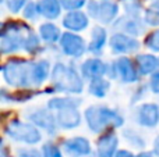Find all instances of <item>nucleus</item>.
Wrapping results in <instances>:
<instances>
[{"instance_id":"f257e3e1","label":"nucleus","mask_w":159,"mask_h":157,"mask_svg":"<svg viewBox=\"0 0 159 157\" xmlns=\"http://www.w3.org/2000/svg\"><path fill=\"white\" fill-rule=\"evenodd\" d=\"M84 118L88 128L93 134H99V135L106 131L120 128L124 124V117L117 110L99 104H92L85 108Z\"/></svg>"},{"instance_id":"f03ea898","label":"nucleus","mask_w":159,"mask_h":157,"mask_svg":"<svg viewBox=\"0 0 159 157\" xmlns=\"http://www.w3.org/2000/svg\"><path fill=\"white\" fill-rule=\"evenodd\" d=\"M32 66L34 61L11 57L2 68L3 78L8 85L18 91L31 89L32 88Z\"/></svg>"},{"instance_id":"7ed1b4c3","label":"nucleus","mask_w":159,"mask_h":157,"mask_svg":"<svg viewBox=\"0 0 159 157\" xmlns=\"http://www.w3.org/2000/svg\"><path fill=\"white\" fill-rule=\"evenodd\" d=\"M50 81L55 92L63 93H81L84 91V79L74 67L63 63H56L52 68Z\"/></svg>"},{"instance_id":"20e7f679","label":"nucleus","mask_w":159,"mask_h":157,"mask_svg":"<svg viewBox=\"0 0 159 157\" xmlns=\"http://www.w3.org/2000/svg\"><path fill=\"white\" fill-rule=\"evenodd\" d=\"M3 132L10 139L25 145H36L42 141V134L38 127L32 122H24L18 118H11L6 122Z\"/></svg>"},{"instance_id":"39448f33","label":"nucleus","mask_w":159,"mask_h":157,"mask_svg":"<svg viewBox=\"0 0 159 157\" xmlns=\"http://www.w3.org/2000/svg\"><path fill=\"white\" fill-rule=\"evenodd\" d=\"M107 75L110 79H120L123 83H134L141 77L134 60H131L129 56H120L113 60L109 66Z\"/></svg>"},{"instance_id":"423d86ee","label":"nucleus","mask_w":159,"mask_h":157,"mask_svg":"<svg viewBox=\"0 0 159 157\" xmlns=\"http://www.w3.org/2000/svg\"><path fill=\"white\" fill-rule=\"evenodd\" d=\"M88 15L91 18L96 19L98 22L103 25H109L115 22V18L117 17L119 6L112 2H96V0H89L87 3Z\"/></svg>"},{"instance_id":"0eeeda50","label":"nucleus","mask_w":159,"mask_h":157,"mask_svg":"<svg viewBox=\"0 0 159 157\" xmlns=\"http://www.w3.org/2000/svg\"><path fill=\"white\" fill-rule=\"evenodd\" d=\"M59 46H60L64 56L73 58L82 57L84 53L88 52V45L84 40V38L78 33L69 32V31L61 35L60 40H59Z\"/></svg>"},{"instance_id":"6e6552de","label":"nucleus","mask_w":159,"mask_h":157,"mask_svg":"<svg viewBox=\"0 0 159 157\" xmlns=\"http://www.w3.org/2000/svg\"><path fill=\"white\" fill-rule=\"evenodd\" d=\"M109 47L115 54H131V53L138 52L141 47L140 42L135 38L121 32H115L109 39Z\"/></svg>"},{"instance_id":"1a4fd4ad","label":"nucleus","mask_w":159,"mask_h":157,"mask_svg":"<svg viewBox=\"0 0 159 157\" xmlns=\"http://www.w3.org/2000/svg\"><path fill=\"white\" fill-rule=\"evenodd\" d=\"M27 118L30 122H32L35 127L39 129H43L48 135L53 136L57 134V122H56V116L50 113V110H45V108H38L34 110L32 113L27 114Z\"/></svg>"},{"instance_id":"9d476101","label":"nucleus","mask_w":159,"mask_h":157,"mask_svg":"<svg viewBox=\"0 0 159 157\" xmlns=\"http://www.w3.org/2000/svg\"><path fill=\"white\" fill-rule=\"evenodd\" d=\"M135 121L145 128H154L159 124V106L155 103H143L135 110Z\"/></svg>"},{"instance_id":"9b49d317","label":"nucleus","mask_w":159,"mask_h":157,"mask_svg":"<svg viewBox=\"0 0 159 157\" xmlns=\"http://www.w3.org/2000/svg\"><path fill=\"white\" fill-rule=\"evenodd\" d=\"M113 29H116V32H121L130 35L133 38L140 36L145 31V22L141 21V18H135V17H129L124 15L117 18L113 22Z\"/></svg>"},{"instance_id":"f8f14e48","label":"nucleus","mask_w":159,"mask_h":157,"mask_svg":"<svg viewBox=\"0 0 159 157\" xmlns=\"http://www.w3.org/2000/svg\"><path fill=\"white\" fill-rule=\"evenodd\" d=\"M61 147L64 153L70 157H85L89 156L92 152L89 141L84 136H73V138L66 139L61 143Z\"/></svg>"},{"instance_id":"ddd939ff","label":"nucleus","mask_w":159,"mask_h":157,"mask_svg":"<svg viewBox=\"0 0 159 157\" xmlns=\"http://www.w3.org/2000/svg\"><path fill=\"white\" fill-rule=\"evenodd\" d=\"M119 138L115 132L106 131L101 134L96 141V156L98 157H115L117 153Z\"/></svg>"},{"instance_id":"4468645a","label":"nucleus","mask_w":159,"mask_h":157,"mask_svg":"<svg viewBox=\"0 0 159 157\" xmlns=\"http://www.w3.org/2000/svg\"><path fill=\"white\" fill-rule=\"evenodd\" d=\"M81 77L88 81L96 79V78H102L107 75L109 71V64L102 61L98 57H91L87 58L84 63L81 64Z\"/></svg>"},{"instance_id":"2eb2a0df","label":"nucleus","mask_w":159,"mask_h":157,"mask_svg":"<svg viewBox=\"0 0 159 157\" xmlns=\"http://www.w3.org/2000/svg\"><path fill=\"white\" fill-rule=\"evenodd\" d=\"M56 122L61 129H74L81 124V114L78 107H67L56 111Z\"/></svg>"},{"instance_id":"dca6fc26","label":"nucleus","mask_w":159,"mask_h":157,"mask_svg":"<svg viewBox=\"0 0 159 157\" xmlns=\"http://www.w3.org/2000/svg\"><path fill=\"white\" fill-rule=\"evenodd\" d=\"M89 25V18L84 11H69L63 17V27L69 32H81Z\"/></svg>"},{"instance_id":"f3484780","label":"nucleus","mask_w":159,"mask_h":157,"mask_svg":"<svg viewBox=\"0 0 159 157\" xmlns=\"http://www.w3.org/2000/svg\"><path fill=\"white\" fill-rule=\"evenodd\" d=\"M107 42V32L103 27L95 25L91 29V39L88 43V52L93 56H99L103 52V47Z\"/></svg>"},{"instance_id":"a211bd4d","label":"nucleus","mask_w":159,"mask_h":157,"mask_svg":"<svg viewBox=\"0 0 159 157\" xmlns=\"http://www.w3.org/2000/svg\"><path fill=\"white\" fill-rule=\"evenodd\" d=\"M134 63L140 75H152L159 70V58L151 53H143L137 54Z\"/></svg>"},{"instance_id":"6ab92c4d","label":"nucleus","mask_w":159,"mask_h":157,"mask_svg":"<svg viewBox=\"0 0 159 157\" xmlns=\"http://www.w3.org/2000/svg\"><path fill=\"white\" fill-rule=\"evenodd\" d=\"M24 36L21 33H13V35L2 36V39H0V52H2V54L3 56L14 54L18 50H21L22 43H24Z\"/></svg>"},{"instance_id":"aec40b11","label":"nucleus","mask_w":159,"mask_h":157,"mask_svg":"<svg viewBox=\"0 0 159 157\" xmlns=\"http://www.w3.org/2000/svg\"><path fill=\"white\" fill-rule=\"evenodd\" d=\"M52 74L50 63L45 58L34 61L32 66V86H41Z\"/></svg>"},{"instance_id":"412c9836","label":"nucleus","mask_w":159,"mask_h":157,"mask_svg":"<svg viewBox=\"0 0 159 157\" xmlns=\"http://www.w3.org/2000/svg\"><path fill=\"white\" fill-rule=\"evenodd\" d=\"M41 15L48 19H56L61 14L60 0H39L38 2Z\"/></svg>"},{"instance_id":"4be33fe9","label":"nucleus","mask_w":159,"mask_h":157,"mask_svg":"<svg viewBox=\"0 0 159 157\" xmlns=\"http://www.w3.org/2000/svg\"><path fill=\"white\" fill-rule=\"evenodd\" d=\"M61 35L63 33L60 32V28L52 22H45L39 27V36L46 43H56L60 40Z\"/></svg>"},{"instance_id":"5701e85b","label":"nucleus","mask_w":159,"mask_h":157,"mask_svg":"<svg viewBox=\"0 0 159 157\" xmlns=\"http://www.w3.org/2000/svg\"><path fill=\"white\" fill-rule=\"evenodd\" d=\"M109 89H110V81L106 79L105 77L92 79L88 83V92L93 97H98V99H102V97L106 96Z\"/></svg>"},{"instance_id":"b1692460","label":"nucleus","mask_w":159,"mask_h":157,"mask_svg":"<svg viewBox=\"0 0 159 157\" xmlns=\"http://www.w3.org/2000/svg\"><path fill=\"white\" fill-rule=\"evenodd\" d=\"M41 36L38 33H35L34 31H30V32L25 33L24 36V43H22V50L27 52L28 54H38L39 52H42V45H41Z\"/></svg>"},{"instance_id":"393cba45","label":"nucleus","mask_w":159,"mask_h":157,"mask_svg":"<svg viewBox=\"0 0 159 157\" xmlns=\"http://www.w3.org/2000/svg\"><path fill=\"white\" fill-rule=\"evenodd\" d=\"M80 104L81 100L74 97H52L50 100H48V108L50 111H59L67 107H78Z\"/></svg>"},{"instance_id":"a878e982","label":"nucleus","mask_w":159,"mask_h":157,"mask_svg":"<svg viewBox=\"0 0 159 157\" xmlns=\"http://www.w3.org/2000/svg\"><path fill=\"white\" fill-rule=\"evenodd\" d=\"M31 27L25 22L21 21H6L3 22L2 25V29H0V36H6V35H13V33H27L30 32Z\"/></svg>"},{"instance_id":"bb28decb","label":"nucleus","mask_w":159,"mask_h":157,"mask_svg":"<svg viewBox=\"0 0 159 157\" xmlns=\"http://www.w3.org/2000/svg\"><path fill=\"white\" fill-rule=\"evenodd\" d=\"M123 138L126 139L127 143H130L133 147H135V149H144V147H145V139L138 132L130 129V128L123 129Z\"/></svg>"},{"instance_id":"cd10ccee","label":"nucleus","mask_w":159,"mask_h":157,"mask_svg":"<svg viewBox=\"0 0 159 157\" xmlns=\"http://www.w3.org/2000/svg\"><path fill=\"white\" fill-rule=\"evenodd\" d=\"M123 8L126 11V15L140 18L141 11H143V4L140 0H121Z\"/></svg>"},{"instance_id":"c85d7f7f","label":"nucleus","mask_w":159,"mask_h":157,"mask_svg":"<svg viewBox=\"0 0 159 157\" xmlns=\"http://www.w3.org/2000/svg\"><path fill=\"white\" fill-rule=\"evenodd\" d=\"M144 22L151 27H159V6H149L144 13Z\"/></svg>"},{"instance_id":"c756f323","label":"nucleus","mask_w":159,"mask_h":157,"mask_svg":"<svg viewBox=\"0 0 159 157\" xmlns=\"http://www.w3.org/2000/svg\"><path fill=\"white\" fill-rule=\"evenodd\" d=\"M41 152H42V157H64L60 146L57 143H53V142L43 143L41 147Z\"/></svg>"},{"instance_id":"7c9ffc66","label":"nucleus","mask_w":159,"mask_h":157,"mask_svg":"<svg viewBox=\"0 0 159 157\" xmlns=\"http://www.w3.org/2000/svg\"><path fill=\"white\" fill-rule=\"evenodd\" d=\"M144 45H145V47H148L151 52L159 53V28L151 31V32L145 36Z\"/></svg>"},{"instance_id":"2f4dec72","label":"nucleus","mask_w":159,"mask_h":157,"mask_svg":"<svg viewBox=\"0 0 159 157\" xmlns=\"http://www.w3.org/2000/svg\"><path fill=\"white\" fill-rule=\"evenodd\" d=\"M22 15L25 19H30V21H35L39 15H41V11H39V6L38 3L30 2L22 10Z\"/></svg>"},{"instance_id":"473e14b6","label":"nucleus","mask_w":159,"mask_h":157,"mask_svg":"<svg viewBox=\"0 0 159 157\" xmlns=\"http://www.w3.org/2000/svg\"><path fill=\"white\" fill-rule=\"evenodd\" d=\"M60 4L67 11H78L87 4V0H60Z\"/></svg>"},{"instance_id":"72a5a7b5","label":"nucleus","mask_w":159,"mask_h":157,"mask_svg":"<svg viewBox=\"0 0 159 157\" xmlns=\"http://www.w3.org/2000/svg\"><path fill=\"white\" fill-rule=\"evenodd\" d=\"M36 93H38L36 91H31V89H20L16 93H13V102H27Z\"/></svg>"},{"instance_id":"f704fd0d","label":"nucleus","mask_w":159,"mask_h":157,"mask_svg":"<svg viewBox=\"0 0 159 157\" xmlns=\"http://www.w3.org/2000/svg\"><path fill=\"white\" fill-rule=\"evenodd\" d=\"M6 6H7L8 11L11 13H18V11L24 10V7L28 4V0H4Z\"/></svg>"},{"instance_id":"c9c22d12","label":"nucleus","mask_w":159,"mask_h":157,"mask_svg":"<svg viewBox=\"0 0 159 157\" xmlns=\"http://www.w3.org/2000/svg\"><path fill=\"white\" fill-rule=\"evenodd\" d=\"M17 157H42V152L35 147H20L17 150Z\"/></svg>"},{"instance_id":"e433bc0d","label":"nucleus","mask_w":159,"mask_h":157,"mask_svg":"<svg viewBox=\"0 0 159 157\" xmlns=\"http://www.w3.org/2000/svg\"><path fill=\"white\" fill-rule=\"evenodd\" d=\"M148 88L151 89V92L159 95V70L155 74L151 75V79H149V83H148Z\"/></svg>"},{"instance_id":"4c0bfd02","label":"nucleus","mask_w":159,"mask_h":157,"mask_svg":"<svg viewBox=\"0 0 159 157\" xmlns=\"http://www.w3.org/2000/svg\"><path fill=\"white\" fill-rule=\"evenodd\" d=\"M147 89H148V86H147V85H143L141 88H138V89H137V93L133 95V97H131V103H133V104H134V103H137L138 100L141 99L143 93H144V92H147Z\"/></svg>"},{"instance_id":"58836bf2","label":"nucleus","mask_w":159,"mask_h":157,"mask_svg":"<svg viewBox=\"0 0 159 157\" xmlns=\"http://www.w3.org/2000/svg\"><path fill=\"white\" fill-rule=\"evenodd\" d=\"M0 99H2L3 102H13V93H11L10 91H7L6 88H3L2 91H0Z\"/></svg>"},{"instance_id":"ea45409f","label":"nucleus","mask_w":159,"mask_h":157,"mask_svg":"<svg viewBox=\"0 0 159 157\" xmlns=\"http://www.w3.org/2000/svg\"><path fill=\"white\" fill-rule=\"evenodd\" d=\"M115 157H135V155L134 153H131L130 150L120 149V150H117V153H116Z\"/></svg>"},{"instance_id":"a19ab883","label":"nucleus","mask_w":159,"mask_h":157,"mask_svg":"<svg viewBox=\"0 0 159 157\" xmlns=\"http://www.w3.org/2000/svg\"><path fill=\"white\" fill-rule=\"evenodd\" d=\"M152 152H154V155L157 156V157H159V135L154 139V145H152Z\"/></svg>"},{"instance_id":"79ce46f5","label":"nucleus","mask_w":159,"mask_h":157,"mask_svg":"<svg viewBox=\"0 0 159 157\" xmlns=\"http://www.w3.org/2000/svg\"><path fill=\"white\" fill-rule=\"evenodd\" d=\"M135 157H157V156L154 155L152 150H143V152H140L138 155H135Z\"/></svg>"},{"instance_id":"37998d69","label":"nucleus","mask_w":159,"mask_h":157,"mask_svg":"<svg viewBox=\"0 0 159 157\" xmlns=\"http://www.w3.org/2000/svg\"><path fill=\"white\" fill-rule=\"evenodd\" d=\"M0 157H11L10 152H8L7 146L4 143H2V147H0Z\"/></svg>"},{"instance_id":"c03bdc74","label":"nucleus","mask_w":159,"mask_h":157,"mask_svg":"<svg viewBox=\"0 0 159 157\" xmlns=\"http://www.w3.org/2000/svg\"><path fill=\"white\" fill-rule=\"evenodd\" d=\"M102 2H107V0H102Z\"/></svg>"},{"instance_id":"a18cd8bd","label":"nucleus","mask_w":159,"mask_h":157,"mask_svg":"<svg viewBox=\"0 0 159 157\" xmlns=\"http://www.w3.org/2000/svg\"><path fill=\"white\" fill-rule=\"evenodd\" d=\"M158 58H159V57H158Z\"/></svg>"}]
</instances>
